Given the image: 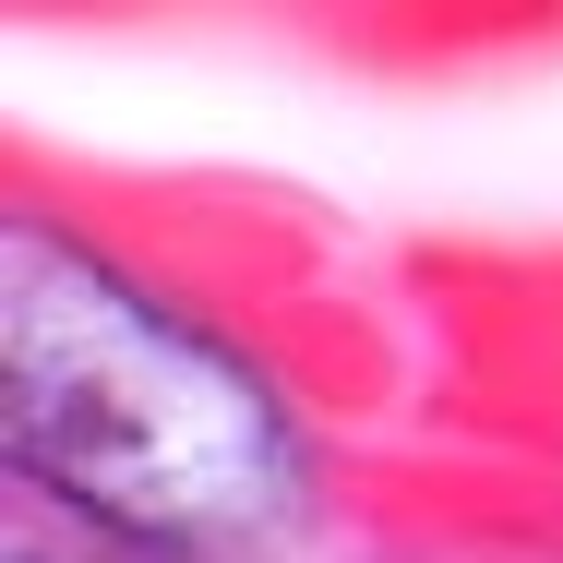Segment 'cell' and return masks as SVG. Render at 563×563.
Masks as SVG:
<instances>
[{
  "instance_id": "6da1fadb",
  "label": "cell",
  "mask_w": 563,
  "mask_h": 563,
  "mask_svg": "<svg viewBox=\"0 0 563 563\" xmlns=\"http://www.w3.org/2000/svg\"><path fill=\"white\" fill-rule=\"evenodd\" d=\"M12 420H24V455L60 467V492H97L156 528L252 504L276 455L217 360H192L109 276L48 252H24V288H12Z\"/></svg>"
}]
</instances>
